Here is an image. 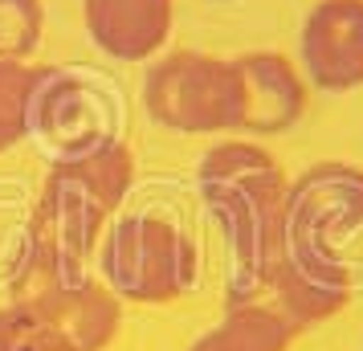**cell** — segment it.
Instances as JSON below:
<instances>
[{
    "label": "cell",
    "mask_w": 363,
    "mask_h": 351,
    "mask_svg": "<svg viewBox=\"0 0 363 351\" xmlns=\"http://www.w3.org/2000/svg\"><path fill=\"white\" fill-rule=\"evenodd\" d=\"M363 225V167L314 164L290 180L265 253L229 274V302H265L306 331L351 299L343 241Z\"/></svg>",
    "instance_id": "cell-1"
},
{
    "label": "cell",
    "mask_w": 363,
    "mask_h": 351,
    "mask_svg": "<svg viewBox=\"0 0 363 351\" xmlns=\"http://www.w3.org/2000/svg\"><path fill=\"white\" fill-rule=\"evenodd\" d=\"M135 176L131 151L115 135H94L57 155L33 201L21 245V290L90 274L102 225L115 217Z\"/></svg>",
    "instance_id": "cell-2"
},
{
    "label": "cell",
    "mask_w": 363,
    "mask_h": 351,
    "mask_svg": "<svg viewBox=\"0 0 363 351\" xmlns=\"http://www.w3.org/2000/svg\"><path fill=\"white\" fill-rule=\"evenodd\" d=\"M286 188H290L286 167L262 143L229 139V143H213L200 155L196 192L237 262L233 269L253 266L265 253L278 229Z\"/></svg>",
    "instance_id": "cell-3"
},
{
    "label": "cell",
    "mask_w": 363,
    "mask_h": 351,
    "mask_svg": "<svg viewBox=\"0 0 363 351\" xmlns=\"http://www.w3.org/2000/svg\"><path fill=\"white\" fill-rule=\"evenodd\" d=\"M200 250L176 221L135 213L99 241V282L118 302H172L196 286Z\"/></svg>",
    "instance_id": "cell-4"
},
{
    "label": "cell",
    "mask_w": 363,
    "mask_h": 351,
    "mask_svg": "<svg viewBox=\"0 0 363 351\" xmlns=\"http://www.w3.org/2000/svg\"><path fill=\"white\" fill-rule=\"evenodd\" d=\"M143 111L176 135H237L233 57L200 50H164L143 78Z\"/></svg>",
    "instance_id": "cell-5"
},
{
    "label": "cell",
    "mask_w": 363,
    "mask_h": 351,
    "mask_svg": "<svg viewBox=\"0 0 363 351\" xmlns=\"http://www.w3.org/2000/svg\"><path fill=\"white\" fill-rule=\"evenodd\" d=\"M298 69L323 94L363 86V0H318L298 29Z\"/></svg>",
    "instance_id": "cell-6"
},
{
    "label": "cell",
    "mask_w": 363,
    "mask_h": 351,
    "mask_svg": "<svg viewBox=\"0 0 363 351\" xmlns=\"http://www.w3.org/2000/svg\"><path fill=\"white\" fill-rule=\"evenodd\" d=\"M233 69H237V135L274 139L302 123L311 86L298 62L278 50H257L233 57Z\"/></svg>",
    "instance_id": "cell-7"
},
{
    "label": "cell",
    "mask_w": 363,
    "mask_h": 351,
    "mask_svg": "<svg viewBox=\"0 0 363 351\" xmlns=\"http://www.w3.org/2000/svg\"><path fill=\"white\" fill-rule=\"evenodd\" d=\"M17 302L37 323H45L53 335H62L74 351H106L123 323L118 299L90 274L69 278V282L25 286Z\"/></svg>",
    "instance_id": "cell-8"
},
{
    "label": "cell",
    "mask_w": 363,
    "mask_h": 351,
    "mask_svg": "<svg viewBox=\"0 0 363 351\" xmlns=\"http://www.w3.org/2000/svg\"><path fill=\"white\" fill-rule=\"evenodd\" d=\"M82 25L115 62H147L167 50L176 29V0H82Z\"/></svg>",
    "instance_id": "cell-9"
},
{
    "label": "cell",
    "mask_w": 363,
    "mask_h": 351,
    "mask_svg": "<svg viewBox=\"0 0 363 351\" xmlns=\"http://www.w3.org/2000/svg\"><path fill=\"white\" fill-rule=\"evenodd\" d=\"M302 327L265 302H229L225 318L204 331L192 351H290Z\"/></svg>",
    "instance_id": "cell-10"
},
{
    "label": "cell",
    "mask_w": 363,
    "mask_h": 351,
    "mask_svg": "<svg viewBox=\"0 0 363 351\" xmlns=\"http://www.w3.org/2000/svg\"><path fill=\"white\" fill-rule=\"evenodd\" d=\"M57 69L33 62H4L0 66V155L41 131V111L50 99Z\"/></svg>",
    "instance_id": "cell-11"
},
{
    "label": "cell",
    "mask_w": 363,
    "mask_h": 351,
    "mask_svg": "<svg viewBox=\"0 0 363 351\" xmlns=\"http://www.w3.org/2000/svg\"><path fill=\"white\" fill-rule=\"evenodd\" d=\"M45 37V4L41 0H0V66L29 62Z\"/></svg>",
    "instance_id": "cell-12"
},
{
    "label": "cell",
    "mask_w": 363,
    "mask_h": 351,
    "mask_svg": "<svg viewBox=\"0 0 363 351\" xmlns=\"http://www.w3.org/2000/svg\"><path fill=\"white\" fill-rule=\"evenodd\" d=\"M9 306H13V327H9L4 351H74L62 335H53L45 323H37L21 302H9Z\"/></svg>",
    "instance_id": "cell-13"
}]
</instances>
